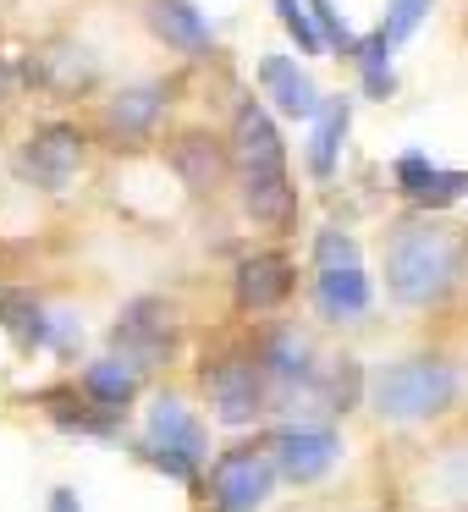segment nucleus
Segmentation results:
<instances>
[{
  "label": "nucleus",
  "mask_w": 468,
  "mask_h": 512,
  "mask_svg": "<svg viewBox=\"0 0 468 512\" xmlns=\"http://www.w3.org/2000/svg\"><path fill=\"white\" fill-rule=\"evenodd\" d=\"M78 155H83V138H78V127H67V122H50V127H39V133L23 144V171L39 182V188L61 193V188L72 182V171H78Z\"/></svg>",
  "instance_id": "nucleus-9"
},
{
  "label": "nucleus",
  "mask_w": 468,
  "mask_h": 512,
  "mask_svg": "<svg viewBox=\"0 0 468 512\" xmlns=\"http://www.w3.org/2000/svg\"><path fill=\"white\" fill-rule=\"evenodd\" d=\"M259 83H265V100H276L281 116H292V122H320L325 94L314 89V78L292 56H265L259 61Z\"/></svg>",
  "instance_id": "nucleus-11"
},
{
  "label": "nucleus",
  "mask_w": 468,
  "mask_h": 512,
  "mask_svg": "<svg viewBox=\"0 0 468 512\" xmlns=\"http://www.w3.org/2000/svg\"><path fill=\"white\" fill-rule=\"evenodd\" d=\"M138 375L144 369H133L127 358H94L89 369H83V397L94 402V408H105V413H122L127 402L138 397Z\"/></svg>",
  "instance_id": "nucleus-18"
},
{
  "label": "nucleus",
  "mask_w": 468,
  "mask_h": 512,
  "mask_svg": "<svg viewBox=\"0 0 468 512\" xmlns=\"http://www.w3.org/2000/svg\"><path fill=\"white\" fill-rule=\"evenodd\" d=\"M276 17H281V28L298 39L303 56H320V50H325V39H320V28H314V17H309L303 0H276Z\"/></svg>",
  "instance_id": "nucleus-22"
},
{
  "label": "nucleus",
  "mask_w": 468,
  "mask_h": 512,
  "mask_svg": "<svg viewBox=\"0 0 468 512\" xmlns=\"http://www.w3.org/2000/svg\"><path fill=\"white\" fill-rule=\"evenodd\" d=\"M0 94H6V67H0Z\"/></svg>",
  "instance_id": "nucleus-27"
},
{
  "label": "nucleus",
  "mask_w": 468,
  "mask_h": 512,
  "mask_svg": "<svg viewBox=\"0 0 468 512\" xmlns=\"http://www.w3.org/2000/svg\"><path fill=\"white\" fill-rule=\"evenodd\" d=\"M144 23H149V34L166 39L182 56H204V50H210V23H204V12L193 0H149Z\"/></svg>",
  "instance_id": "nucleus-14"
},
{
  "label": "nucleus",
  "mask_w": 468,
  "mask_h": 512,
  "mask_svg": "<svg viewBox=\"0 0 468 512\" xmlns=\"http://www.w3.org/2000/svg\"><path fill=\"white\" fill-rule=\"evenodd\" d=\"M259 364H265V380L281 402L292 391H320V369H314V353L298 331H270L259 342Z\"/></svg>",
  "instance_id": "nucleus-10"
},
{
  "label": "nucleus",
  "mask_w": 468,
  "mask_h": 512,
  "mask_svg": "<svg viewBox=\"0 0 468 512\" xmlns=\"http://www.w3.org/2000/svg\"><path fill=\"white\" fill-rule=\"evenodd\" d=\"M314 303H320L325 320H353V314L369 309V276L364 270H320L314 281Z\"/></svg>",
  "instance_id": "nucleus-19"
},
{
  "label": "nucleus",
  "mask_w": 468,
  "mask_h": 512,
  "mask_svg": "<svg viewBox=\"0 0 468 512\" xmlns=\"http://www.w3.org/2000/svg\"><path fill=\"white\" fill-rule=\"evenodd\" d=\"M314 265L320 270H353L358 265V243L347 232H336V226H325V232L314 237Z\"/></svg>",
  "instance_id": "nucleus-24"
},
{
  "label": "nucleus",
  "mask_w": 468,
  "mask_h": 512,
  "mask_svg": "<svg viewBox=\"0 0 468 512\" xmlns=\"http://www.w3.org/2000/svg\"><path fill=\"white\" fill-rule=\"evenodd\" d=\"M457 391H463V380L446 358H402V364H386L369 375V402L391 424L435 419L457 402Z\"/></svg>",
  "instance_id": "nucleus-2"
},
{
  "label": "nucleus",
  "mask_w": 468,
  "mask_h": 512,
  "mask_svg": "<svg viewBox=\"0 0 468 512\" xmlns=\"http://www.w3.org/2000/svg\"><path fill=\"white\" fill-rule=\"evenodd\" d=\"M292 298V265L287 254H254L237 265V303L254 314L265 309H281V303Z\"/></svg>",
  "instance_id": "nucleus-15"
},
{
  "label": "nucleus",
  "mask_w": 468,
  "mask_h": 512,
  "mask_svg": "<svg viewBox=\"0 0 468 512\" xmlns=\"http://www.w3.org/2000/svg\"><path fill=\"white\" fill-rule=\"evenodd\" d=\"M144 457L177 485H188L199 474V463L210 457V435H204V424L193 419V408L182 397H155L144 424Z\"/></svg>",
  "instance_id": "nucleus-3"
},
{
  "label": "nucleus",
  "mask_w": 468,
  "mask_h": 512,
  "mask_svg": "<svg viewBox=\"0 0 468 512\" xmlns=\"http://www.w3.org/2000/svg\"><path fill=\"white\" fill-rule=\"evenodd\" d=\"M171 171L182 177V188L193 193H215L226 182V166H232V149L221 144V138L210 133H182L177 144H171Z\"/></svg>",
  "instance_id": "nucleus-13"
},
{
  "label": "nucleus",
  "mask_w": 468,
  "mask_h": 512,
  "mask_svg": "<svg viewBox=\"0 0 468 512\" xmlns=\"http://www.w3.org/2000/svg\"><path fill=\"white\" fill-rule=\"evenodd\" d=\"M347 122H353V100H325L320 122H314V144H309L314 177H331L336 171V149H342V138H347Z\"/></svg>",
  "instance_id": "nucleus-20"
},
{
  "label": "nucleus",
  "mask_w": 468,
  "mask_h": 512,
  "mask_svg": "<svg viewBox=\"0 0 468 512\" xmlns=\"http://www.w3.org/2000/svg\"><path fill=\"white\" fill-rule=\"evenodd\" d=\"M463 270V243L435 221H402L386 237V287L408 309H430L452 292Z\"/></svg>",
  "instance_id": "nucleus-1"
},
{
  "label": "nucleus",
  "mask_w": 468,
  "mask_h": 512,
  "mask_svg": "<svg viewBox=\"0 0 468 512\" xmlns=\"http://www.w3.org/2000/svg\"><path fill=\"white\" fill-rule=\"evenodd\" d=\"M232 160L243 177H281L287 171V144L259 100H243L232 116Z\"/></svg>",
  "instance_id": "nucleus-7"
},
{
  "label": "nucleus",
  "mask_w": 468,
  "mask_h": 512,
  "mask_svg": "<svg viewBox=\"0 0 468 512\" xmlns=\"http://www.w3.org/2000/svg\"><path fill=\"white\" fill-rule=\"evenodd\" d=\"M276 457L259 452V446H232V452L215 457L210 468V496L215 512H259L276 490Z\"/></svg>",
  "instance_id": "nucleus-5"
},
{
  "label": "nucleus",
  "mask_w": 468,
  "mask_h": 512,
  "mask_svg": "<svg viewBox=\"0 0 468 512\" xmlns=\"http://www.w3.org/2000/svg\"><path fill=\"white\" fill-rule=\"evenodd\" d=\"M303 6H309V17H314V28H320V39L331 50H342V56H353L358 50V39H353V28H347V17L336 12L331 0H303Z\"/></svg>",
  "instance_id": "nucleus-23"
},
{
  "label": "nucleus",
  "mask_w": 468,
  "mask_h": 512,
  "mask_svg": "<svg viewBox=\"0 0 468 512\" xmlns=\"http://www.w3.org/2000/svg\"><path fill=\"white\" fill-rule=\"evenodd\" d=\"M270 457H276V468L292 485H314V479H325L336 468L342 435H336L331 424H287V430L270 441Z\"/></svg>",
  "instance_id": "nucleus-6"
},
{
  "label": "nucleus",
  "mask_w": 468,
  "mask_h": 512,
  "mask_svg": "<svg viewBox=\"0 0 468 512\" xmlns=\"http://www.w3.org/2000/svg\"><path fill=\"white\" fill-rule=\"evenodd\" d=\"M0 325H6L28 353L56 347V342H67V336H72V320H50V314L39 309L34 298H23V292H0Z\"/></svg>",
  "instance_id": "nucleus-16"
},
{
  "label": "nucleus",
  "mask_w": 468,
  "mask_h": 512,
  "mask_svg": "<svg viewBox=\"0 0 468 512\" xmlns=\"http://www.w3.org/2000/svg\"><path fill=\"white\" fill-rule=\"evenodd\" d=\"M171 309L160 298H138V303H127V314H122V325H116V347L122 353L116 358H127L133 369H149V364H160V358L171 353Z\"/></svg>",
  "instance_id": "nucleus-8"
},
{
  "label": "nucleus",
  "mask_w": 468,
  "mask_h": 512,
  "mask_svg": "<svg viewBox=\"0 0 468 512\" xmlns=\"http://www.w3.org/2000/svg\"><path fill=\"white\" fill-rule=\"evenodd\" d=\"M50 512H83V501H78V490H67V485H56V490H50Z\"/></svg>",
  "instance_id": "nucleus-26"
},
{
  "label": "nucleus",
  "mask_w": 468,
  "mask_h": 512,
  "mask_svg": "<svg viewBox=\"0 0 468 512\" xmlns=\"http://www.w3.org/2000/svg\"><path fill=\"white\" fill-rule=\"evenodd\" d=\"M353 61H358V78H364V94H369V100H386V94L397 89V72H391V39L380 34V28H375L369 39H358Z\"/></svg>",
  "instance_id": "nucleus-21"
},
{
  "label": "nucleus",
  "mask_w": 468,
  "mask_h": 512,
  "mask_svg": "<svg viewBox=\"0 0 468 512\" xmlns=\"http://www.w3.org/2000/svg\"><path fill=\"white\" fill-rule=\"evenodd\" d=\"M424 12H430V0H391V6H386V23H380V34H386L391 45H402L408 34H419Z\"/></svg>",
  "instance_id": "nucleus-25"
},
{
  "label": "nucleus",
  "mask_w": 468,
  "mask_h": 512,
  "mask_svg": "<svg viewBox=\"0 0 468 512\" xmlns=\"http://www.w3.org/2000/svg\"><path fill=\"white\" fill-rule=\"evenodd\" d=\"M391 171H397L402 199H413L419 210H446L468 193V171H441L430 155H402Z\"/></svg>",
  "instance_id": "nucleus-12"
},
{
  "label": "nucleus",
  "mask_w": 468,
  "mask_h": 512,
  "mask_svg": "<svg viewBox=\"0 0 468 512\" xmlns=\"http://www.w3.org/2000/svg\"><path fill=\"white\" fill-rule=\"evenodd\" d=\"M160 111H166V83H133L105 105V127L116 138H144L160 122Z\"/></svg>",
  "instance_id": "nucleus-17"
},
{
  "label": "nucleus",
  "mask_w": 468,
  "mask_h": 512,
  "mask_svg": "<svg viewBox=\"0 0 468 512\" xmlns=\"http://www.w3.org/2000/svg\"><path fill=\"white\" fill-rule=\"evenodd\" d=\"M204 391H210V408L221 424H254L265 413V397H270V380H265V364L259 353H226L204 369Z\"/></svg>",
  "instance_id": "nucleus-4"
}]
</instances>
